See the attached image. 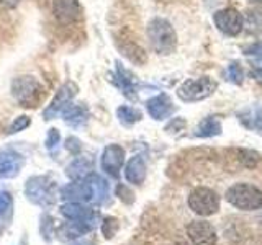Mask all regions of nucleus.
I'll return each mask as SVG.
<instances>
[{"instance_id": "29", "label": "nucleus", "mask_w": 262, "mask_h": 245, "mask_svg": "<svg viewBox=\"0 0 262 245\" xmlns=\"http://www.w3.org/2000/svg\"><path fill=\"white\" fill-rule=\"evenodd\" d=\"M184 128H185V121L182 118H174L166 126V131L167 133H179V131H182Z\"/></svg>"}, {"instance_id": "4", "label": "nucleus", "mask_w": 262, "mask_h": 245, "mask_svg": "<svg viewBox=\"0 0 262 245\" xmlns=\"http://www.w3.org/2000/svg\"><path fill=\"white\" fill-rule=\"evenodd\" d=\"M218 84L211 77H199V79H187L182 85L177 88V96L182 102H200L213 95Z\"/></svg>"}, {"instance_id": "21", "label": "nucleus", "mask_w": 262, "mask_h": 245, "mask_svg": "<svg viewBox=\"0 0 262 245\" xmlns=\"http://www.w3.org/2000/svg\"><path fill=\"white\" fill-rule=\"evenodd\" d=\"M117 118L120 119V122H121L123 126H131V125H135V122L141 121L143 114H141V111H139V110L133 108V106L123 105V106H118Z\"/></svg>"}, {"instance_id": "31", "label": "nucleus", "mask_w": 262, "mask_h": 245, "mask_svg": "<svg viewBox=\"0 0 262 245\" xmlns=\"http://www.w3.org/2000/svg\"><path fill=\"white\" fill-rule=\"evenodd\" d=\"M10 204H12V196L8 193H5V191L0 193V216H2L8 208H10Z\"/></svg>"}, {"instance_id": "26", "label": "nucleus", "mask_w": 262, "mask_h": 245, "mask_svg": "<svg viewBox=\"0 0 262 245\" xmlns=\"http://www.w3.org/2000/svg\"><path fill=\"white\" fill-rule=\"evenodd\" d=\"M31 119L28 116H18L15 118V121L10 125V128H8V134H15V133H20V131L27 129L30 126Z\"/></svg>"}, {"instance_id": "15", "label": "nucleus", "mask_w": 262, "mask_h": 245, "mask_svg": "<svg viewBox=\"0 0 262 245\" xmlns=\"http://www.w3.org/2000/svg\"><path fill=\"white\" fill-rule=\"evenodd\" d=\"M113 84L117 85L121 93L131 98V100H136V95H135V80H133V76L125 70V67L121 65L120 61H117V74L113 76Z\"/></svg>"}, {"instance_id": "17", "label": "nucleus", "mask_w": 262, "mask_h": 245, "mask_svg": "<svg viewBox=\"0 0 262 245\" xmlns=\"http://www.w3.org/2000/svg\"><path fill=\"white\" fill-rule=\"evenodd\" d=\"M61 214L77 223H90L94 217V211L82 206L80 203H68L61 206Z\"/></svg>"}, {"instance_id": "30", "label": "nucleus", "mask_w": 262, "mask_h": 245, "mask_svg": "<svg viewBox=\"0 0 262 245\" xmlns=\"http://www.w3.org/2000/svg\"><path fill=\"white\" fill-rule=\"evenodd\" d=\"M66 149H68L71 154H79L80 152V149H82V144H80V141H79V139L77 137H69L68 139V141H66Z\"/></svg>"}, {"instance_id": "25", "label": "nucleus", "mask_w": 262, "mask_h": 245, "mask_svg": "<svg viewBox=\"0 0 262 245\" xmlns=\"http://www.w3.org/2000/svg\"><path fill=\"white\" fill-rule=\"evenodd\" d=\"M228 79L229 82H233L236 85H241L243 84V79H244V72L241 69L239 62H231L228 67Z\"/></svg>"}, {"instance_id": "2", "label": "nucleus", "mask_w": 262, "mask_h": 245, "mask_svg": "<svg viewBox=\"0 0 262 245\" xmlns=\"http://www.w3.org/2000/svg\"><path fill=\"white\" fill-rule=\"evenodd\" d=\"M12 96L23 108H36L43 100L45 88L35 76H18L12 80Z\"/></svg>"}, {"instance_id": "18", "label": "nucleus", "mask_w": 262, "mask_h": 245, "mask_svg": "<svg viewBox=\"0 0 262 245\" xmlns=\"http://www.w3.org/2000/svg\"><path fill=\"white\" fill-rule=\"evenodd\" d=\"M62 116L66 125H69L72 128H80L82 125H85L89 119V110L87 106L82 103L79 105H69L68 108L62 111Z\"/></svg>"}, {"instance_id": "33", "label": "nucleus", "mask_w": 262, "mask_h": 245, "mask_svg": "<svg viewBox=\"0 0 262 245\" xmlns=\"http://www.w3.org/2000/svg\"><path fill=\"white\" fill-rule=\"evenodd\" d=\"M244 54H262V43H257V44H254L248 49H244Z\"/></svg>"}, {"instance_id": "1", "label": "nucleus", "mask_w": 262, "mask_h": 245, "mask_svg": "<svg viewBox=\"0 0 262 245\" xmlns=\"http://www.w3.org/2000/svg\"><path fill=\"white\" fill-rule=\"evenodd\" d=\"M147 39L158 54H170L177 47V35L172 24L161 16H156L147 24Z\"/></svg>"}, {"instance_id": "7", "label": "nucleus", "mask_w": 262, "mask_h": 245, "mask_svg": "<svg viewBox=\"0 0 262 245\" xmlns=\"http://www.w3.org/2000/svg\"><path fill=\"white\" fill-rule=\"evenodd\" d=\"M77 92H79V85L76 82H71V80L64 82V84L59 87V90L56 92L51 103L48 105V108L43 111V118L54 119L59 116V114L71 105V102L74 100V96L77 95Z\"/></svg>"}, {"instance_id": "24", "label": "nucleus", "mask_w": 262, "mask_h": 245, "mask_svg": "<svg viewBox=\"0 0 262 245\" xmlns=\"http://www.w3.org/2000/svg\"><path fill=\"white\" fill-rule=\"evenodd\" d=\"M246 28L249 33H259L262 31V13L251 10L246 15Z\"/></svg>"}, {"instance_id": "12", "label": "nucleus", "mask_w": 262, "mask_h": 245, "mask_svg": "<svg viewBox=\"0 0 262 245\" xmlns=\"http://www.w3.org/2000/svg\"><path fill=\"white\" fill-rule=\"evenodd\" d=\"M125 163V151L118 144L106 145L102 154V168L112 177H118L120 170Z\"/></svg>"}, {"instance_id": "16", "label": "nucleus", "mask_w": 262, "mask_h": 245, "mask_svg": "<svg viewBox=\"0 0 262 245\" xmlns=\"http://www.w3.org/2000/svg\"><path fill=\"white\" fill-rule=\"evenodd\" d=\"M125 178L128 180V183L133 185H141L146 178V162L141 155H133L125 168Z\"/></svg>"}, {"instance_id": "32", "label": "nucleus", "mask_w": 262, "mask_h": 245, "mask_svg": "<svg viewBox=\"0 0 262 245\" xmlns=\"http://www.w3.org/2000/svg\"><path fill=\"white\" fill-rule=\"evenodd\" d=\"M252 76L262 85V59L257 61V62H254V65H252Z\"/></svg>"}, {"instance_id": "34", "label": "nucleus", "mask_w": 262, "mask_h": 245, "mask_svg": "<svg viewBox=\"0 0 262 245\" xmlns=\"http://www.w3.org/2000/svg\"><path fill=\"white\" fill-rule=\"evenodd\" d=\"M21 0H0V5H4L5 8H15Z\"/></svg>"}, {"instance_id": "20", "label": "nucleus", "mask_w": 262, "mask_h": 245, "mask_svg": "<svg viewBox=\"0 0 262 245\" xmlns=\"http://www.w3.org/2000/svg\"><path fill=\"white\" fill-rule=\"evenodd\" d=\"M220 133H221V125L216 116L205 118L195 129L196 137H213V136H218Z\"/></svg>"}, {"instance_id": "28", "label": "nucleus", "mask_w": 262, "mask_h": 245, "mask_svg": "<svg viewBox=\"0 0 262 245\" xmlns=\"http://www.w3.org/2000/svg\"><path fill=\"white\" fill-rule=\"evenodd\" d=\"M61 144V134H59V131H57L56 128H51L48 131V137H46V147L49 151H53L56 149L57 145Z\"/></svg>"}, {"instance_id": "14", "label": "nucleus", "mask_w": 262, "mask_h": 245, "mask_svg": "<svg viewBox=\"0 0 262 245\" xmlns=\"http://www.w3.org/2000/svg\"><path fill=\"white\" fill-rule=\"evenodd\" d=\"M23 165V159L20 154L13 151H5L0 154V178H13L18 175Z\"/></svg>"}, {"instance_id": "11", "label": "nucleus", "mask_w": 262, "mask_h": 245, "mask_svg": "<svg viewBox=\"0 0 262 245\" xmlns=\"http://www.w3.org/2000/svg\"><path fill=\"white\" fill-rule=\"evenodd\" d=\"M53 13L59 23L71 24L82 16V8L79 0H53Z\"/></svg>"}, {"instance_id": "8", "label": "nucleus", "mask_w": 262, "mask_h": 245, "mask_svg": "<svg viewBox=\"0 0 262 245\" xmlns=\"http://www.w3.org/2000/svg\"><path fill=\"white\" fill-rule=\"evenodd\" d=\"M215 24L221 33H225L228 36L239 35L241 30L244 28V18L243 15L234 10V8H225V10H218L215 13Z\"/></svg>"}, {"instance_id": "6", "label": "nucleus", "mask_w": 262, "mask_h": 245, "mask_svg": "<svg viewBox=\"0 0 262 245\" xmlns=\"http://www.w3.org/2000/svg\"><path fill=\"white\" fill-rule=\"evenodd\" d=\"M28 200L41 204V206H49L56 201V185L48 177H33L27 182L25 188Z\"/></svg>"}, {"instance_id": "23", "label": "nucleus", "mask_w": 262, "mask_h": 245, "mask_svg": "<svg viewBox=\"0 0 262 245\" xmlns=\"http://www.w3.org/2000/svg\"><path fill=\"white\" fill-rule=\"evenodd\" d=\"M90 231V226H87V223H77V220H72V223L66 224L62 227V234L68 237V239H72V237H79L82 234H85Z\"/></svg>"}, {"instance_id": "27", "label": "nucleus", "mask_w": 262, "mask_h": 245, "mask_svg": "<svg viewBox=\"0 0 262 245\" xmlns=\"http://www.w3.org/2000/svg\"><path fill=\"white\" fill-rule=\"evenodd\" d=\"M249 116H251V119L246 122V125L262 134V111L259 108H256L254 111H249Z\"/></svg>"}, {"instance_id": "9", "label": "nucleus", "mask_w": 262, "mask_h": 245, "mask_svg": "<svg viewBox=\"0 0 262 245\" xmlns=\"http://www.w3.org/2000/svg\"><path fill=\"white\" fill-rule=\"evenodd\" d=\"M187 235L193 245H216V231L207 220H192L187 226Z\"/></svg>"}, {"instance_id": "19", "label": "nucleus", "mask_w": 262, "mask_h": 245, "mask_svg": "<svg viewBox=\"0 0 262 245\" xmlns=\"http://www.w3.org/2000/svg\"><path fill=\"white\" fill-rule=\"evenodd\" d=\"M90 174H92V162L84 157H77L74 162H71L68 167V175L72 180H84Z\"/></svg>"}, {"instance_id": "5", "label": "nucleus", "mask_w": 262, "mask_h": 245, "mask_svg": "<svg viewBox=\"0 0 262 245\" xmlns=\"http://www.w3.org/2000/svg\"><path fill=\"white\" fill-rule=\"evenodd\" d=\"M188 206L195 214L203 217L216 214L220 209V196L210 188L199 186L188 196Z\"/></svg>"}, {"instance_id": "13", "label": "nucleus", "mask_w": 262, "mask_h": 245, "mask_svg": "<svg viewBox=\"0 0 262 245\" xmlns=\"http://www.w3.org/2000/svg\"><path fill=\"white\" fill-rule=\"evenodd\" d=\"M146 110L151 118H154L156 121H162L170 118V114L176 111V106L167 95H158L146 102Z\"/></svg>"}, {"instance_id": "10", "label": "nucleus", "mask_w": 262, "mask_h": 245, "mask_svg": "<svg viewBox=\"0 0 262 245\" xmlns=\"http://www.w3.org/2000/svg\"><path fill=\"white\" fill-rule=\"evenodd\" d=\"M61 198L68 200L69 203H82L94 200V186L89 178L74 180L72 183L66 185L61 190Z\"/></svg>"}, {"instance_id": "3", "label": "nucleus", "mask_w": 262, "mask_h": 245, "mask_svg": "<svg viewBox=\"0 0 262 245\" xmlns=\"http://www.w3.org/2000/svg\"><path fill=\"white\" fill-rule=\"evenodd\" d=\"M225 198L241 211H254L262 206V191L251 183H236L229 186Z\"/></svg>"}, {"instance_id": "22", "label": "nucleus", "mask_w": 262, "mask_h": 245, "mask_svg": "<svg viewBox=\"0 0 262 245\" xmlns=\"http://www.w3.org/2000/svg\"><path fill=\"white\" fill-rule=\"evenodd\" d=\"M87 178L90 180V183H92V186H94V200L97 203L105 201L106 194H108V183H106L102 177L94 175V174H90Z\"/></svg>"}]
</instances>
